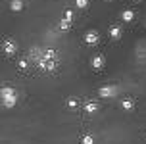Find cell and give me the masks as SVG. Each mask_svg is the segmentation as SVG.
<instances>
[{
	"label": "cell",
	"mask_w": 146,
	"mask_h": 144,
	"mask_svg": "<svg viewBox=\"0 0 146 144\" xmlns=\"http://www.w3.org/2000/svg\"><path fill=\"white\" fill-rule=\"evenodd\" d=\"M85 40H87V44H90V46L96 44L98 42V33H96V31H88L87 35H85Z\"/></svg>",
	"instance_id": "1"
},
{
	"label": "cell",
	"mask_w": 146,
	"mask_h": 144,
	"mask_svg": "<svg viewBox=\"0 0 146 144\" xmlns=\"http://www.w3.org/2000/svg\"><path fill=\"white\" fill-rule=\"evenodd\" d=\"M92 67H94V69H102L104 67V58L102 56H94V60H92Z\"/></svg>",
	"instance_id": "2"
},
{
	"label": "cell",
	"mask_w": 146,
	"mask_h": 144,
	"mask_svg": "<svg viewBox=\"0 0 146 144\" xmlns=\"http://www.w3.org/2000/svg\"><path fill=\"white\" fill-rule=\"evenodd\" d=\"M113 92H115V88H113V86H106V88H100V96H111Z\"/></svg>",
	"instance_id": "3"
},
{
	"label": "cell",
	"mask_w": 146,
	"mask_h": 144,
	"mask_svg": "<svg viewBox=\"0 0 146 144\" xmlns=\"http://www.w3.org/2000/svg\"><path fill=\"white\" fill-rule=\"evenodd\" d=\"M110 35H111V38H115V40H117V38L121 36V29H119V27H111V29H110Z\"/></svg>",
	"instance_id": "4"
},
{
	"label": "cell",
	"mask_w": 146,
	"mask_h": 144,
	"mask_svg": "<svg viewBox=\"0 0 146 144\" xmlns=\"http://www.w3.org/2000/svg\"><path fill=\"white\" fill-rule=\"evenodd\" d=\"M4 48H6V52H8V54H14V52H15V44L12 42V40H6Z\"/></svg>",
	"instance_id": "5"
},
{
	"label": "cell",
	"mask_w": 146,
	"mask_h": 144,
	"mask_svg": "<svg viewBox=\"0 0 146 144\" xmlns=\"http://www.w3.org/2000/svg\"><path fill=\"white\" fill-rule=\"evenodd\" d=\"M121 17H123V21H131L133 17H135V14H133L131 10H125L123 14H121Z\"/></svg>",
	"instance_id": "6"
},
{
	"label": "cell",
	"mask_w": 146,
	"mask_h": 144,
	"mask_svg": "<svg viewBox=\"0 0 146 144\" xmlns=\"http://www.w3.org/2000/svg\"><path fill=\"white\" fill-rule=\"evenodd\" d=\"M21 8H23V2H21V0H14V2H12V10H14V12H19Z\"/></svg>",
	"instance_id": "7"
},
{
	"label": "cell",
	"mask_w": 146,
	"mask_h": 144,
	"mask_svg": "<svg viewBox=\"0 0 146 144\" xmlns=\"http://www.w3.org/2000/svg\"><path fill=\"white\" fill-rule=\"evenodd\" d=\"M75 4H77V8H87L88 0H75Z\"/></svg>",
	"instance_id": "8"
},
{
	"label": "cell",
	"mask_w": 146,
	"mask_h": 144,
	"mask_svg": "<svg viewBox=\"0 0 146 144\" xmlns=\"http://www.w3.org/2000/svg\"><path fill=\"white\" fill-rule=\"evenodd\" d=\"M96 108H98V106H96V102H88V104H87V111H90V113H92Z\"/></svg>",
	"instance_id": "9"
},
{
	"label": "cell",
	"mask_w": 146,
	"mask_h": 144,
	"mask_svg": "<svg viewBox=\"0 0 146 144\" xmlns=\"http://www.w3.org/2000/svg\"><path fill=\"white\" fill-rule=\"evenodd\" d=\"M69 23H71V21H67V19H64V21L60 23V29H64V31H66V29H69Z\"/></svg>",
	"instance_id": "10"
},
{
	"label": "cell",
	"mask_w": 146,
	"mask_h": 144,
	"mask_svg": "<svg viewBox=\"0 0 146 144\" xmlns=\"http://www.w3.org/2000/svg\"><path fill=\"white\" fill-rule=\"evenodd\" d=\"M123 108H125V109H131V108H133V100H125V102H123Z\"/></svg>",
	"instance_id": "11"
},
{
	"label": "cell",
	"mask_w": 146,
	"mask_h": 144,
	"mask_svg": "<svg viewBox=\"0 0 146 144\" xmlns=\"http://www.w3.org/2000/svg\"><path fill=\"white\" fill-rule=\"evenodd\" d=\"M83 144H92V137H88V135H87V137L83 138Z\"/></svg>",
	"instance_id": "12"
},
{
	"label": "cell",
	"mask_w": 146,
	"mask_h": 144,
	"mask_svg": "<svg viewBox=\"0 0 146 144\" xmlns=\"http://www.w3.org/2000/svg\"><path fill=\"white\" fill-rule=\"evenodd\" d=\"M67 106H69V108H77V100H69V102H67Z\"/></svg>",
	"instance_id": "13"
},
{
	"label": "cell",
	"mask_w": 146,
	"mask_h": 144,
	"mask_svg": "<svg viewBox=\"0 0 146 144\" xmlns=\"http://www.w3.org/2000/svg\"><path fill=\"white\" fill-rule=\"evenodd\" d=\"M135 2H140V0H135Z\"/></svg>",
	"instance_id": "14"
}]
</instances>
